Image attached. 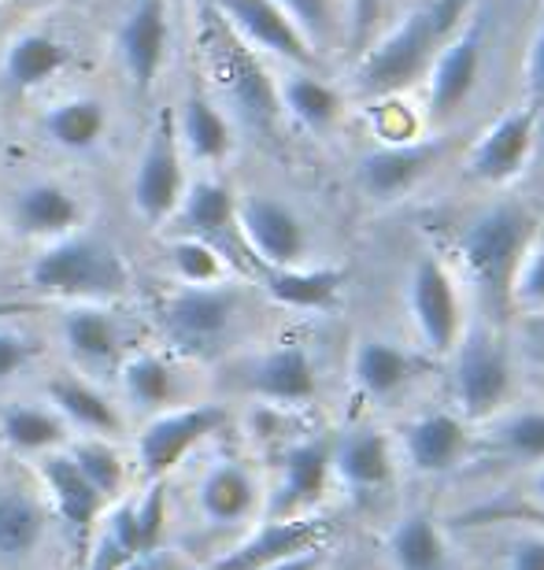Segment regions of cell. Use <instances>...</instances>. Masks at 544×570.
Here are the masks:
<instances>
[{"label": "cell", "instance_id": "1", "mask_svg": "<svg viewBox=\"0 0 544 570\" xmlns=\"http://www.w3.org/2000/svg\"><path fill=\"white\" fill-rule=\"evenodd\" d=\"M471 0H426L412 8L378 45H370L356 63V89L363 97H393L418 82L445 41L463 27Z\"/></svg>", "mask_w": 544, "mask_h": 570}, {"label": "cell", "instance_id": "2", "mask_svg": "<svg viewBox=\"0 0 544 570\" xmlns=\"http://www.w3.org/2000/svg\"><path fill=\"white\" fill-rule=\"evenodd\" d=\"M537 230L541 226L534 212L523 208V204H493V208L474 215L456 242V256L474 282V289L493 296L496 304H507L518 259L526 256Z\"/></svg>", "mask_w": 544, "mask_h": 570}, {"label": "cell", "instance_id": "3", "mask_svg": "<svg viewBox=\"0 0 544 570\" xmlns=\"http://www.w3.org/2000/svg\"><path fill=\"white\" fill-rule=\"evenodd\" d=\"M208 52L215 82H219L226 108H230V119L241 122L256 138H275L281 127V100L275 75L264 67L259 52L237 38L219 16H211Z\"/></svg>", "mask_w": 544, "mask_h": 570}, {"label": "cell", "instance_id": "4", "mask_svg": "<svg viewBox=\"0 0 544 570\" xmlns=\"http://www.w3.org/2000/svg\"><path fill=\"white\" fill-rule=\"evenodd\" d=\"M127 264L119 253L100 237H78L67 234L52 242L44 253L33 259L30 285L49 296L78 304H108L127 289Z\"/></svg>", "mask_w": 544, "mask_h": 570}, {"label": "cell", "instance_id": "5", "mask_svg": "<svg viewBox=\"0 0 544 570\" xmlns=\"http://www.w3.org/2000/svg\"><path fill=\"white\" fill-rule=\"evenodd\" d=\"M448 360H452V374H448L452 412L467 419L471 426H482L493 415H501L507 401H512V385H515L512 356L501 345V337L482 326H467Z\"/></svg>", "mask_w": 544, "mask_h": 570}, {"label": "cell", "instance_id": "6", "mask_svg": "<svg viewBox=\"0 0 544 570\" xmlns=\"http://www.w3.org/2000/svg\"><path fill=\"white\" fill-rule=\"evenodd\" d=\"M241 318V293L226 282L178 285L160 307V326L167 341L192 360H211L234 337Z\"/></svg>", "mask_w": 544, "mask_h": 570}, {"label": "cell", "instance_id": "7", "mask_svg": "<svg viewBox=\"0 0 544 570\" xmlns=\"http://www.w3.org/2000/svg\"><path fill=\"white\" fill-rule=\"evenodd\" d=\"M407 315H412L415 337L429 356L448 360L456 352L467 315H463L459 278L437 256H418L407 275Z\"/></svg>", "mask_w": 544, "mask_h": 570}, {"label": "cell", "instance_id": "8", "mask_svg": "<svg viewBox=\"0 0 544 570\" xmlns=\"http://www.w3.org/2000/svg\"><path fill=\"white\" fill-rule=\"evenodd\" d=\"M186 186V156H181L175 108H164L145 138L138 170H133V208L149 226H160L178 215Z\"/></svg>", "mask_w": 544, "mask_h": 570}, {"label": "cell", "instance_id": "9", "mask_svg": "<svg viewBox=\"0 0 544 570\" xmlns=\"http://www.w3.org/2000/svg\"><path fill=\"white\" fill-rule=\"evenodd\" d=\"M237 237L259 267H297L308 264L311 253L304 219L267 193H245L237 200Z\"/></svg>", "mask_w": 544, "mask_h": 570}, {"label": "cell", "instance_id": "10", "mask_svg": "<svg viewBox=\"0 0 544 570\" xmlns=\"http://www.w3.org/2000/svg\"><path fill=\"white\" fill-rule=\"evenodd\" d=\"M396 441V455L418 478H445L471 460L478 433L452 407H429L407 419Z\"/></svg>", "mask_w": 544, "mask_h": 570}, {"label": "cell", "instance_id": "11", "mask_svg": "<svg viewBox=\"0 0 544 570\" xmlns=\"http://www.w3.org/2000/svg\"><path fill=\"white\" fill-rule=\"evenodd\" d=\"M537 134H541V116L537 108L518 105L512 111H504L493 127L482 130V138L471 145L467 153V175L482 186H507L515 181L534 159L537 148Z\"/></svg>", "mask_w": 544, "mask_h": 570}, {"label": "cell", "instance_id": "12", "mask_svg": "<svg viewBox=\"0 0 544 570\" xmlns=\"http://www.w3.org/2000/svg\"><path fill=\"white\" fill-rule=\"evenodd\" d=\"M222 426H226V412L219 404H189V407L156 412L138 438V463L145 478L156 482V478L171 474L200 441H208Z\"/></svg>", "mask_w": 544, "mask_h": 570}, {"label": "cell", "instance_id": "13", "mask_svg": "<svg viewBox=\"0 0 544 570\" xmlns=\"http://www.w3.org/2000/svg\"><path fill=\"white\" fill-rule=\"evenodd\" d=\"M485 63V27L482 19H471L445 41V49L437 52V60L429 63V119L448 122L459 116L463 105L474 97Z\"/></svg>", "mask_w": 544, "mask_h": 570}, {"label": "cell", "instance_id": "14", "mask_svg": "<svg viewBox=\"0 0 544 570\" xmlns=\"http://www.w3.org/2000/svg\"><path fill=\"white\" fill-rule=\"evenodd\" d=\"M445 153V138H412V141H385L370 148L367 156H359L356 178L359 189L370 200H400L407 197L418 181L429 175V167L437 164Z\"/></svg>", "mask_w": 544, "mask_h": 570}, {"label": "cell", "instance_id": "15", "mask_svg": "<svg viewBox=\"0 0 544 570\" xmlns=\"http://www.w3.org/2000/svg\"><path fill=\"white\" fill-rule=\"evenodd\" d=\"M330 444L334 438H300L293 441L278 460V482L270 493V519H297L326 497L334 482L330 466Z\"/></svg>", "mask_w": 544, "mask_h": 570}, {"label": "cell", "instance_id": "16", "mask_svg": "<svg viewBox=\"0 0 544 570\" xmlns=\"http://www.w3.org/2000/svg\"><path fill=\"white\" fill-rule=\"evenodd\" d=\"M211 8L256 52L278 56V60H286L293 67L315 63L311 45L304 41V33L293 27V19L275 0H211Z\"/></svg>", "mask_w": 544, "mask_h": 570}, {"label": "cell", "instance_id": "17", "mask_svg": "<svg viewBox=\"0 0 544 570\" xmlns=\"http://www.w3.org/2000/svg\"><path fill=\"white\" fill-rule=\"evenodd\" d=\"M330 466L334 482L348 489L353 497H374L382 489H389L396 466H400V455H396L393 433L378 426H356L334 438Z\"/></svg>", "mask_w": 544, "mask_h": 570}, {"label": "cell", "instance_id": "18", "mask_svg": "<svg viewBox=\"0 0 544 570\" xmlns=\"http://www.w3.org/2000/svg\"><path fill=\"white\" fill-rule=\"evenodd\" d=\"M167 45H171V16L167 0H138L116 33V56L138 94H149L164 71Z\"/></svg>", "mask_w": 544, "mask_h": 570}, {"label": "cell", "instance_id": "19", "mask_svg": "<svg viewBox=\"0 0 544 570\" xmlns=\"http://www.w3.org/2000/svg\"><path fill=\"white\" fill-rule=\"evenodd\" d=\"M245 390L270 407H304L319 396V371L304 345H278L248 363Z\"/></svg>", "mask_w": 544, "mask_h": 570}, {"label": "cell", "instance_id": "20", "mask_svg": "<svg viewBox=\"0 0 544 570\" xmlns=\"http://www.w3.org/2000/svg\"><path fill=\"white\" fill-rule=\"evenodd\" d=\"M41 482H44V489H49L56 515L63 519L67 538H71V544L78 552H86L89 544H93V530H97L105 497L97 493L93 482L78 471L67 452L41 455Z\"/></svg>", "mask_w": 544, "mask_h": 570}, {"label": "cell", "instance_id": "21", "mask_svg": "<svg viewBox=\"0 0 544 570\" xmlns=\"http://www.w3.org/2000/svg\"><path fill=\"white\" fill-rule=\"evenodd\" d=\"M348 371H353V385H356V393L363 396V401L389 404L415 382L418 363L400 341L367 334V337L356 341Z\"/></svg>", "mask_w": 544, "mask_h": 570}, {"label": "cell", "instance_id": "22", "mask_svg": "<svg viewBox=\"0 0 544 570\" xmlns=\"http://www.w3.org/2000/svg\"><path fill=\"white\" fill-rule=\"evenodd\" d=\"M326 533H330V522L311 519V515L270 519L253 533V538L226 552L222 560H215V563L200 567V570H264L267 563L281 560V556H293V552H304V549L323 544Z\"/></svg>", "mask_w": 544, "mask_h": 570}, {"label": "cell", "instance_id": "23", "mask_svg": "<svg viewBox=\"0 0 544 570\" xmlns=\"http://www.w3.org/2000/svg\"><path fill=\"white\" fill-rule=\"evenodd\" d=\"M82 208L78 197L60 181H30L11 197V226L22 237H38V242H60V237L75 234Z\"/></svg>", "mask_w": 544, "mask_h": 570}, {"label": "cell", "instance_id": "24", "mask_svg": "<svg viewBox=\"0 0 544 570\" xmlns=\"http://www.w3.org/2000/svg\"><path fill=\"white\" fill-rule=\"evenodd\" d=\"M259 482L245 463L219 460L197 485V508L211 527H241L259 511Z\"/></svg>", "mask_w": 544, "mask_h": 570}, {"label": "cell", "instance_id": "25", "mask_svg": "<svg viewBox=\"0 0 544 570\" xmlns=\"http://www.w3.org/2000/svg\"><path fill=\"white\" fill-rule=\"evenodd\" d=\"M385 563L393 570H448L452 549L437 515L429 511H404L385 533Z\"/></svg>", "mask_w": 544, "mask_h": 570}, {"label": "cell", "instance_id": "26", "mask_svg": "<svg viewBox=\"0 0 544 570\" xmlns=\"http://www.w3.org/2000/svg\"><path fill=\"white\" fill-rule=\"evenodd\" d=\"M178 215H181V223H186L189 237H200V242H208L211 248H219L222 256H230V248L241 245V237H237V197L222 181L200 178V181H192V186H186Z\"/></svg>", "mask_w": 544, "mask_h": 570}, {"label": "cell", "instance_id": "27", "mask_svg": "<svg viewBox=\"0 0 544 570\" xmlns=\"http://www.w3.org/2000/svg\"><path fill=\"white\" fill-rule=\"evenodd\" d=\"M63 341L86 371H108L122 356V326L105 304H82L63 315Z\"/></svg>", "mask_w": 544, "mask_h": 570}, {"label": "cell", "instance_id": "28", "mask_svg": "<svg viewBox=\"0 0 544 570\" xmlns=\"http://www.w3.org/2000/svg\"><path fill=\"white\" fill-rule=\"evenodd\" d=\"M175 127H178V141L186 145V153L192 159H200V164H219V159L230 156L234 122L208 94H200V89L186 94V100L178 105Z\"/></svg>", "mask_w": 544, "mask_h": 570}, {"label": "cell", "instance_id": "29", "mask_svg": "<svg viewBox=\"0 0 544 570\" xmlns=\"http://www.w3.org/2000/svg\"><path fill=\"white\" fill-rule=\"evenodd\" d=\"M278 100H281V116H289L297 127L308 134H326L337 127L345 111L342 94L326 82V78L311 75L308 67H297L278 82Z\"/></svg>", "mask_w": 544, "mask_h": 570}, {"label": "cell", "instance_id": "30", "mask_svg": "<svg viewBox=\"0 0 544 570\" xmlns=\"http://www.w3.org/2000/svg\"><path fill=\"white\" fill-rule=\"evenodd\" d=\"M264 285L278 304L297 307V312H326L342 301L345 271L342 267H264Z\"/></svg>", "mask_w": 544, "mask_h": 570}, {"label": "cell", "instance_id": "31", "mask_svg": "<svg viewBox=\"0 0 544 570\" xmlns=\"http://www.w3.org/2000/svg\"><path fill=\"white\" fill-rule=\"evenodd\" d=\"M49 401H52V412L60 415L67 426L86 430L89 438H111V433L122 430L119 407L111 404L93 382L75 379V374H60V379L49 382Z\"/></svg>", "mask_w": 544, "mask_h": 570}, {"label": "cell", "instance_id": "32", "mask_svg": "<svg viewBox=\"0 0 544 570\" xmlns=\"http://www.w3.org/2000/svg\"><path fill=\"white\" fill-rule=\"evenodd\" d=\"M71 60V49L49 30H27L8 45L4 52V82L19 94L44 86Z\"/></svg>", "mask_w": 544, "mask_h": 570}, {"label": "cell", "instance_id": "33", "mask_svg": "<svg viewBox=\"0 0 544 570\" xmlns=\"http://www.w3.org/2000/svg\"><path fill=\"white\" fill-rule=\"evenodd\" d=\"M489 433H485V444L501 455L504 463L515 466H541L544 463V404H530V407H504L501 415H493Z\"/></svg>", "mask_w": 544, "mask_h": 570}, {"label": "cell", "instance_id": "34", "mask_svg": "<svg viewBox=\"0 0 544 570\" xmlns=\"http://www.w3.org/2000/svg\"><path fill=\"white\" fill-rule=\"evenodd\" d=\"M41 130L63 153H89L108 130V108L97 97H67L44 111Z\"/></svg>", "mask_w": 544, "mask_h": 570}, {"label": "cell", "instance_id": "35", "mask_svg": "<svg viewBox=\"0 0 544 570\" xmlns=\"http://www.w3.org/2000/svg\"><path fill=\"white\" fill-rule=\"evenodd\" d=\"M44 511L22 489H0V563H22L41 549Z\"/></svg>", "mask_w": 544, "mask_h": 570}, {"label": "cell", "instance_id": "36", "mask_svg": "<svg viewBox=\"0 0 544 570\" xmlns=\"http://www.w3.org/2000/svg\"><path fill=\"white\" fill-rule=\"evenodd\" d=\"M119 382H122V393H127L130 407L138 412H167L175 407V396H178V379L171 371V363L152 356V352H133L119 363Z\"/></svg>", "mask_w": 544, "mask_h": 570}, {"label": "cell", "instance_id": "37", "mask_svg": "<svg viewBox=\"0 0 544 570\" xmlns=\"http://www.w3.org/2000/svg\"><path fill=\"white\" fill-rule=\"evenodd\" d=\"M0 438L16 452L49 455V452H60V444L67 441V423L52 407L11 404L4 407V415H0Z\"/></svg>", "mask_w": 544, "mask_h": 570}, {"label": "cell", "instance_id": "38", "mask_svg": "<svg viewBox=\"0 0 544 570\" xmlns=\"http://www.w3.org/2000/svg\"><path fill=\"white\" fill-rule=\"evenodd\" d=\"M275 4L293 19V27L304 33L311 52H330L342 41V0H275Z\"/></svg>", "mask_w": 544, "mask_h": 570}, {"label": "cell", "instance_id": "39", "mask_svg": "<svg viewBox=\"0 0 544 570\" xmlns=\"http://www.w3.org/2000/svg\"><path fill=\"white\" fill-rule=\"evenodd\" d=\"M67 455H71L75 466L89 478V482H93V489L105 500L116 497L122 489V482H127V463H122V455L116 452V444H111L108 438L75 441L71 449H67Z\"/></svg>", "mask_w": 544, "mask_h": 570}, {"label": "cell", "instance_id": "40", "mask_svg": "<svg viewBox=\"0 0 544 570\" xmlns=\"http://www.w3.org/2000/svg\"><path fill=\"white\" fill-rule=\"evenodd\" d=\"M167 259H171V271L181 285H215L226 275V256L219 248H211L208 242L189 237V234L171 245Z\"/></svg>", "mask_w": 544, "mask_h": 570}, {"label": "cell", "instance_id": "41", "mask_svg": "<svg viewBox=\"0 0 544 570\" xmlns=\"http://www.w3.org/2000/svg\"><path fill=\"white\" fill-rule=\"evenodd\" d=\"M507 304H512L518 315L544 312V234L541 230L534 242H530L526 256L518 259L512 289H507Z\"/></svg>", "mask_w": 544, "mask_h": 570}, {"label": "cell", "instance_id": "42", "mask_svg": "<svg viewBox=\"0 0 544 570\" xmlns=\"http://www.w3.org/2000/svg\"><path fill=\"white\" fill-rule=\"evenodd\" d=\"M133 527H138V541H141V552L149 556L156 552V544L164 538V519H167V504H164V489L152 485L149 493L141 500H133Z\"/></svg>", "mask_w": 544, "mask_h": 570}, {"label": "cell", "instance_id": "43", "mask_svg": "<svg viewBox=\"0 0 544 570\" xmlns=\"http://www.w3.org/2000/svg\"><path fill=\"white\" fill-rule=\"evenodd\" d=\"M501 570H544V530H518L501 544Z\"/></svg>", "mask_w": 544, "mask_h": 570}, {"label": "cell", "instance_id": "44", "mask_svg": "<svg viewBox=\"0 0 544 570\" xmlns=\"http://www.w3.org/2000/svg\"><path fill=\"white\" fill-rule=\"evenodd\" d=\"M33 360V345L30 337H22L19 330H8L0 326V382L16 379V374L27 367Z\"/></svg>", "mask_w": 544, "mask_h": 570}, {"label": "cell", "instance_id": "45", "mask_svg": "<svg viewBox=\"0 0 544 570\" xmlns=\"http://www.w3.org/2000/svg\"><path fill=\"white\" fill-rule=\"evenodd\" d=\"M526 86H530V105L537 108V116L544 122V19L537 22V33H534V41H530Z\"/></svg>", "mask_w": 544, "mask_h": 570}, {"label": "cell", "instance_id": "46", "mask_svg": "<svg viewBox=\"0 0 544 570\" xmlns=\"http://www.w3.org/2000/svg\"><path fill=\"white\" fill-rule=\"evenodd\" d=\"M518 341L523 348L534 356L537 363H544V312L534 315H518Z\"/></svg>", "mask_w": 544, "mask_h": 570}, {"label": "cell", "instance_id": "47", "mask_svg": "<svg viewBox=\"0 0 544 570\" xmlns=\"http://www.w3.org/2000/svg\"><path fill=\"white\" fill-rule=\"evenodd\" d=\"M323 567H326V549H323V544H315V549L281 556V560L267 563L264 570H323Z\"/></svg>", "mask_w": 544, "mask_h": 570}, {"label": "cell", "instance_id": "48", "mask_svg": "<svg viewBox=\"0 0 544 570\" xmlns=\"http://www.w3.org/2000/svg\"><path fill=\"white\" fill-rule=\"evenodd\" d=\"M530 493H534V500L544 508V463L530 471Z\"/></svg>", "mask_w": 544, "mask_h": 570}, {"label": "cell", "instance_id": "49", "mask_svg": "<svg viewBox=\"0 0 544 570\" xmlns=\"http://www.w3.org/2000/svg\"><path fill=\"white\" fill-rule=\"evenodd\" d=\"M22 312H30V304H19V301H0V318H8V315H22Z\"/></svg>", "mask_w": 544, "mask_h": 570}]
</instances>
